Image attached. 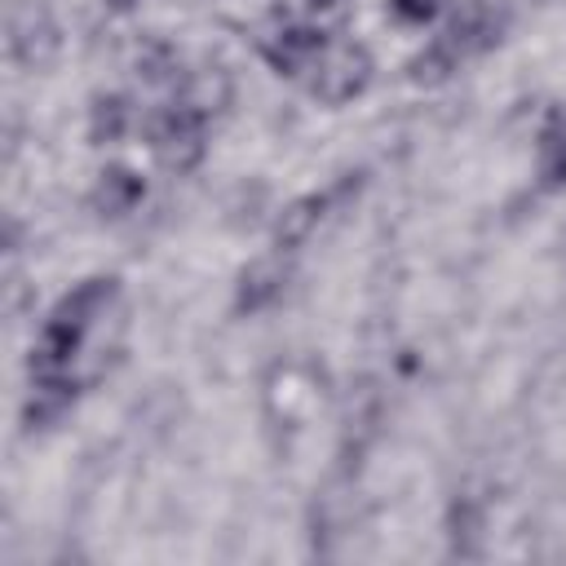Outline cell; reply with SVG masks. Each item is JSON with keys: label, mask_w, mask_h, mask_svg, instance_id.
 Listing matches in <instances>:
<instances>
[{"label": "cell", "mask_w": 566, "mask_h": 566, "mask_svg": "<svg viewBox=\"0 0 566 566\" xmlns=\"http://www.w3.org/2000/svg\"><path fill=\"white\" fill-rule=\"evenodd\" d=\"M137 75H142L146 84H168V80H177V75H181L177 49L164 44V40H150V44L137 53Z\"/></svg>", "instance_id": "cell-12"}, {"label": "cell", "mask_w": 566, "mask_h": 566, "mask_svg": "<svg viewBox=\"0 0 566 566\" xmlns=\"http://www.w3.org/2000/svg\"><path fill=\"white\" fill-rule=\"evenodd\" d=\"M539 186L544 190L566 186V111H557L539 133Z\"/></svg>", "instance_id": "cell-11"}, {"label": "cell", "mask_w": 566, "mask_h": 566, "mask_svg": "<svg viewBox=\"0 0 566 566\" xmlns=\"http://www.w3.org/2000/svg\"><path fill=\"white\" fill-rule=\"evenodd\" d=\"M150 146H155V159L164 168L190 172L208 150V115H203V106L181 102V106L159 111L150 119Z\"/></svg>", "instance_id": "cell-2"}, {"label": "cell", "mask_w": 566, "mask_h": 566, "mask_svg": "<svg viewBox=\"0 0 566 566\" xmlns=\"http://www.w3.org/2000/svg\"><path fill=\"white\" fill-rule=\"evenodd\" d=\"M115 296H119V279H111V274L75 283L49 310V318H44L35 345H31V376H71V363H75L84 336L115 305Z\"/></svg>", "instance_id": "cell-1"}, {"label": "cell", "mask_w": 566, "mask_h": 566, "mask_svg": "<svg viewBox=\"0 0 566 566\" xmlns=\"http://www.w3.org/2000/svg\"><path fill=\"white\" fill-rule=\"evenodd\" d=\"M310 71V93L327 106H340L371 84V53L363 44H327Z\"/></svg>", "instance_id": "cell-3"}, {"label": "cell", "mask_w": 566, "mask_h": 566, "mask_svg": "<svg viewBox=\"0 0 566 566\" xmlns=\"http://www.w3.org/2000/svg\"><path fill=\"white\" fill-rule=\"evenodd\" d=\"M283 287H287V265L279 256L252 261L234 283V314H261L283 296Z\"/></svg>", "instance_id": "cell-8"}, {"label": "cell", "mask_w": 566, "mask_h": 566, "mask_svg": "<svg viewBox=\"0 0 566 566\" xmlns=\"http://www.w3.org/2000/svg\"><path fill=\"white\" fill-rule=\"evenodd\" d=\"M500 40V13L491 9V4H469L433 44L460 66L469 53H482V49H491Z\"/></svg>", "instance_id": "cell-6"}, {"label": "cell", "mask_w": 566, "mask_h": 566, "mask_svg": "<svg viewBox=\"0 0 566 566\" xmlns=\"http://www.w3.org/2000/svg\"><path fill=\"white\" fill-rule=\"evenodd\" d=\"M327 49L318 27H279L274 35L261 40V57L279 71V75H301L318 62V53Z\"/></svg>", "instance_id": "cell-7"}, {"label": "cell", "mask_w": 566, "mask_h": 566, "mask_svg": "<svg viewBox=\"0 0 566 566\" xmlns=\"http://www.w3.org/2000/svg\"><path fill=\"white\" fill-rule=\"evenodd\" d=\"M389 9L402 18V22H429V18H438V9H442V0H389Z\"/></svg>", "instance_id": "cell-13"}, {"label": "cell", "mask_w": 566, "mask_h": 566, "mask_svg": "<svg viewBox=\"0 0 566 566\" xmlns=\"http://www.w3.org/2000/svg\"><path fill=\"white\" fill-rule=\"evenodd\" d=\"M142 195H146V181H142L133 168L111 164V168L97 172V186H93L88 203H93L102 217H124V212H133V208L142 203Z\"/></svg>", "instance_id": "cell-9"}, {"label": "cell", "mask_w": 566, "mask_h": 566, "mask_svg": "<svg viewBox=\"0 0 566 566\" xmlns=\"http://www.w3.org/2000/svg\"><path fill=\"white\" fill-rule=\"evenodd\" d=\"M349 190H358V172H349V177H345L340 186H332V190H314V195L292 199V203L279 212V221H274V243H279V248H301V243L327 221L332 203L345 199Z\"/></svg>", "instance_id": "cell-4"}, {"label": "cell", "mask_w": 566, "mask_h": 566, "mask_svg": "<svg viewBox=\"0 0 566 566\" xmlns=\"http://www.w3.org/2000/svg\"><path fill=\"white\" fill-rule=\"evenodd\" d=\"M128 133V97L124 93H97L88 106V142L106 146Z\"/></svg>", "instance_id": "cell-10"}, {"label": "cell", "mask_w": 566, "mask_h": 566, "mask_svg": "<svg viewBox=\"0 0 566 566\" xmlns=\"http://www.w3.org/2000/svg\"><path fill=\"white\" fill-rule=\"evenodd\" d=\"M310 9L318 13V9H336V0H310Z\"/></svg>", "instance_id": "cell-14"}, {"label": "cell", "mask_w": 566, "mask_h": 566, "mask_svg": "<svg viewBox=\"0 0 566 566\" xmlns=\"http://www.w3.org/2000/svg\"><path fill=\"white\" fill-rule=\"evenodd\" d=\"M57 22L44 13V9H35V4H27V9H13V18H9V53H13V62H22V66H49L53 62V53H57Z\"/></svg>", "instance_id": "cell-5"}]
</instances>
